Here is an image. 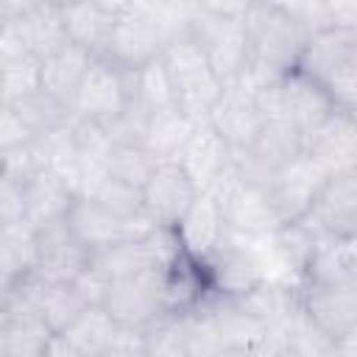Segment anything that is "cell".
I'll list each match as a JSON object with an SVG mask.
<instances>
[{"instance_id": "cell-6", "label": "cell", "mask_w": 357, "mask_h": 357, "mask_svg": "<svg viewBox=\"0 0 357 357\" xmlns=\"http://www.w3.org/2000/svg\"><path fill=\"white\" fill-rule=\"evenodd\" d=\"M165 45H167V22L159 17V11L148 6L126 3L100 56H106L123 70H142L145 64L162 56Z\"/></svg>"}, {"instance_id": "cell-30", "label": "cell", "mask_w": 357, "mask_h": 357, "mask_svg": "<svg viewBox=\"0 0 357 357\" xmlns=\"http://www.w3.org/2000/svg\"><path fill=\"white\" fill-rule=\"evenodd\" d=\"M0 268L3 290L36 273V229L31 223H14L0 229Z\"/></svg>"}, {"instance_id": "cell-26", "label": "cell", "mask_w": 357, "mask_h": 357, "mask_svg": "<svg viewBox=\"0 0 357 357\" xmlns=\"http://www.w3.org/2000/svg\"><path fill=\"white\" fill-rule=\"evenodd\" d=\"M178 231V240L181 245L198 257V259H206L218 251V245L229 237V229H226V218L220 212V204L209 195V192H201L195 206L190 209V215L181 220V226L176 229Z\"/></svg>"}, {"instance_id": "cell-37", "label": "cell", "mask_w": 357, "mask_h": 357, "mask_svg": "<svg viewBox=\"0 0 357 357\" xmlns=\"http://www.w3.org/2000/svg\"><path fill=\"white\" fill-rule=\"evenodd\" d=\"M181 324H184V335H187V346H190L192 357H212L226 349L206 301L201 307H195L192 312L181 315Z\"/></svg>"}, {"instance_id": "cell-14", "label": "cell", "mask_w": 357, "mask_h": 357, "mask_svg": "<svg viewBox=\"0 0 357 357\" xmlns=\"http://www.w3.org/2000/svg\"><path fill=\"white\" fill-rule=\"evenodd\" d=\"M92 251L75 237L67 218L36 229V276L56 284H73L89 265Z\"/></svg>"}, {"instance_id": "cell-33", "label": "cell", "mask_w": 357, "mask_h": 357, "mask_svg": "<svg viewBox=\"0 0 357 357\" xmlns=\"http://www.w3.org/2000/svg\"><path fill=\"white\" fill-rule=\"evenodd\" d=\"M134 98L151 114L165 112V109H176V86H173V78H170L162 56L134 73Z\"/></svg>"}, {"instance_id": "cell-18", "label": "cell", "mask_w": 357, "mask_h": 357, "mask_svg": "<svg viewBox=\"0 0 357 357\" xmlns=\"http://www.w3.org/2000/svg\"><path fill=\"white\" fill-rule=\"evenodd\" d=\"M206 123L229 142V148L237 153V151H245L254 145L257 134L262 131L265 126V114L257 103V95L243 89L240 84H231L223 89L220 100L215 103L212 114L206 117Z\"/></svg>"}, {"instance_id": "cell-21", "label": "cell", "mask_w": 357, "mask_h": 357, "mask_svg": "<svg viewBox=\"0 0 357 357\" xmlns=\"http://www.w3.org/2000/svg\"><path fill=\"white\" fill-rule=\"evenodd\" d=\"M0 81L3 103H14L42 89V59L22 45L14 25H3L0 31Z\"/></svg>"}, {"instance_id": "cell-8", "label": "cell", "mask_w": 357, "mask_h": 357, "mask_svg": "<svg viewBox=\"0 0 357 357\" xmlns=\"http://www.w3.org/2000/svg\"><path fill=\"white\" fill-rule=\"evenodd\" d=\"M259 245H262L259 240H245L229 231V237L218 245V251L204 259L215 293L240 298L265 279H271V268Z\"/></svg>"}, {"instance_id": "cell-28", "label": "cell", "mask_w": 357, "mask_h": 357, "mask_svg": "<svg viewBox=\"0 0 357 357\" xmlns=\"http://www.w3.org/2000/svg\"><path fill=\"white\" fill-rule=\"evenodd\" d=\"M206 307L215 318V326L220 332V340L226 349H248V351H259L262 343L268 340V329L254 318L248 315L237 298L231 296H220V293H212L206 298Z\"/></svg>"}, {"instance_id": "cell-4", "label": "cell", "mask_w": 357, "mask_h": 357, "mask_svg": "<svg viewBox=\"0 0 357 357\" xmlns=\"http://www.w3.org/2000/svg\"><path fill=\"white\" fill-rule=\"evenodd\" d=\"M162 61L176 86V106L184 114H190L195 123H204L212 114L215 103L220 100L226 84L212 70L201 45L190 33V25L184 31H176L167 39L162 50Z\"/></svg>"}, {"instance_id": "cell-9", "label": "cell", "mask_w": 357, "mask_h": 357, "mask_svg": "<svg viewBox=\"0 0 357 357\" xmlns=\"http://www.w3.org/2000/svg\"><path fill=\"white\" fill-rule=\"evenodd\" d=\"M298 307L326 337L337 343L351 329H357V279L301 282Z\"/></svg>"}, {"instance_id": "cell-42", "label": "cell", "mask_w": 357, "mask_h": 357, "mask_svg": "<svg viewBox=\"0 0 357 357\" xmlns=\"http://www.w3.org/2000/svg\"><path fill=\"white\" fill-rule=\"evenodd\" d=\"M36 137L31 134V128L17 117V112L11 106H3V117H0V148L3 151H11V148H20V145H28L33 142Z\"/></svg>"}, {"instance_id": "cell-2", "label": "cell", "mask_w": 357, "mask_h": 357, "mask_svg": "<svg viewBox=\"0 0 357 357\" xmlns=\"http://www.w3.org/2000/svg\"><path fill=\"white\" fill-rule=\"evenodd\" d=\"M296 67L324 86L335 109L357 112V31L351 25L326 22L315 28Z\"/></svg>"}, {"instance_id": "cell-25", "label": "cell", "mask_w": 357, "mask_h": 357, "mask_svg": "<svg viewBox=\"0 0 357 357\" xmlns=\"http://www.w3.org/2000/svg\"><path fill=\"white\" fill-rule=\"evenodd\" d=\"M237 301L248 315H254L265 329H273V332H284L301 310L298 284L282 282V279H265L262 284L240 296Z\"/></svg>"}, {"instance_id": "cell-32", "label": "cell", "mask_w": 357, "mask_h": 357, "mask_svg": "<svg viewBox=\"0 0 357 357\" xmlns=\"http://www.w3.org/2000/svg\"><path fill=\"white\" fill-rule=\"evenodd\" d=\"M61 335H67L86 357H100L117 340L120 326L112 321V315L103 307H86L78 315V321Z\"/></svg>"}, {"instance_id": "cell-3", "label": "cell", "mask_w": 357, "mask_h": 357, "mask_svg": "<svg viewBox=\"0 0 357 357\" xmlns=\"http://www.w3.org/2000/svg\"><path fill=\"white\" fill-rule=\"evenodd\" d=\"M245 6H201L190 14V33L226 86L251 67V45L243 22Z\"/></svg>"}, {"instance_id": "cell-11", "label": "cell", "mask_w": 357, "mask_h": 357, "mask_svg": "<svg viewBox=\"0 0 357 357\" xmlns=\"http://www.w3.org/2000/svg\"><path fill=\"white\" fill-rule=\"evenodd\" d=\"M103 310L112 315V321L120 329L142 332L145 326H151L165 312L162 271H148V273H139V276L112 279Z\"/></svg>"}, {"instance_id": "cell-45", "label": "cell", "mask_w": 357, "mask_h": 357, "mask_svg": "<svg viewBox=\"0 0 357 357\" xmlns=\"http://www.w3.org/2000/svg\"><path fill=\"white\" fill-rule=\"evenodd\" d=\"M337 357H357V329H351L343 340H337Z\"/></svg>"}, {"instance_id": "cell-23", "label": "cell", "mask_w": 357, "mask_h": 357, "mask_svg": "<svg viewBox=\"0 0 357 357\" xmlns=\"http://www.w3.org/2000/svg\"><path fill=\"white\" fill-rule=\"evenodd\" d=\"M17 290H22L28 298H31V304L36 307V312L42 315V321L50 326V332H67L75 321H78V315L86 310V304H84V298L78 296V290L73 287V284H56V282H45V279H39L36 273L33 276H28L25 282H20V284H14ZM14 287H8V290H14Z\"/></svg>"}, {"instance_id": "cell-43", "label": "cell", "mask_w": 357, "mask_h": 357, "mask_svg": "<svg viewBox=\"0 0 357 357\" xmlns=\"http://www.w3.org/2000/svg\"><path fill=\"white\" fill-rule=\"evenodd\" d=\"M100 357H148V354H145V343H142V332L120 329L117 340H114Z\"/></svg>"}, {"instance_id": "cell-15", "label": "cell", "mask_w": 357, "mask_h": 357, "mask_svg": "<svg viewBox=\"0 0 357 357\" xmlns=\"http://www.w3.org/2000/svg\"><path fill=\"white\" fill-rule=\"evenodd\" d=\"M304 153L332 178L357 170V114L335 109L304 134Z\"/></svg>"}, {"instance_id": "cell-1", "label": "cell", "mask_w": 357, "mask_h": 357, "mask_svg": "<svg viewBox=\"0 0 357 357\" xmlns=\"http://www.w3.org/2000/svg\"><path fill=\"white\" fill-rule=\"evenodd\" d=\"M243 22L251 45V67L237 84L248 92H257L298 64L310 31L290 6L276 3H245Z\"/></svg>"}, {"instance_id": "cell-13", "label": "cell", "mask_w": 357, "mask_h": 357, "mask_svg": "<svg viewBox=\"0 0 357 357\" xmlns=\"http://www.w3.org/2000/svg\"><path fill=\"white\" fill-rule=\"evenodd\" d=\"M198 195H201V190L195 187V181L178 162L159 165L142 190L145 215L153 220L156 229L176 231L181 226V220L190 215V209L195 206Z\"/></svg>"}, {"instance_id": "cell-22", "label": "cell", "mask_w": 357, "mask_h": 357, "mask_svg": "<svg viewBox=\"0 0 357 357\" xmlns=\"http://www.w3.org/2000/svg\"><path fill=\"white\" fill-rule=\"evenodd\" d=\"M123 8L126 3H64L61 17L67 25L70 42L100 56L106 50V42Z\"/></svg>"}, {"instance_id": "cell-12", "label": "cell", "mask_w": 357, "mask_h": 357, "mask_svg": "<svg viewBox=\"0 0 357 357\" xmlns=\"http://www.w3.org/2000/svg\"><path fill=\"white\" fill-rule=\"evenodd\" d=\"M326 181H329V176L307 153L298 156L296 162H290L287 167H282L268 187V195H271V204H273L279 220L284 226L307 220L312 215Z\"/></svg>"}, {"instance_id": "cell-44", "label": "cell", "mask_w": 357, "mask_h": 357, "mask_svg": "<svg viewBox=\"0 0 357 357\" xmlns=\"http://www.w3.org/2000/svg\"><path fill=\"white\" fill-rule=\"evenodd\" d=\"M42 357H86L67 335H53L50 340H47V346H45V351H42Z\"/></svg>"}, {"instance_id": "cell-34", "label": "cell", "mask_w": 357, "mask_h": 357, "mask_svg": "<svg viewBox=\"0 0 357 357\" xmlns=\"http://www.w3.org/2000/svg\"><path fill=\"white\" fill-rule=\"evenodd\" d=\"M156 167H159V159L145 145H114L109 156V176L137 190H145Z\"/></svg>"}, {"instance_id": "cell-46", "label": "cell", "mask_w": 357, "mask_h": 357, "mask_svg": "<svg viewBox=\"0 0 357 357\" xmlns=\"http://www.w3.org/2000/svg\"><path fill=\"white\" fill-rule=\"evenodd\" d=\"M212 357H259V354L257 351H248V349H223V351H218Z\"/></svg>"}, {"instance_id": "cell-5", "label": "cell", "mask_w": 357, "mask_h": 357, "mask_svg": "<svg viewBox=\"0 0 357 357\" xmlns=\"http://www.w3.org/2000/svg\"><path fill=\"white\" fill-rule=\"evenodd\" d=\"M209 195L220 204V212L226 218V229L245 240H268L273 237L284 223L279 220L268 190L254 187L243 181L234 167L209 190Z\"/></svg>"}, {"instance_id": "cell-31", "label": "cell", "mask_w": 357, "mask_h": 357, "mask_svg": "<svg viewBox=\"0 0 357 357\" xmlns=\"http://www.w3.org/2000/svg\"><path fill=\"white\" fill-rule=\"evenodd\" d=\"M3 106H11L17 112V117L31 128L33 137H45V134H53L64 126L73 123V109L64 106L61 100L50 98L47 92H33V95H25L14 103H3Z\"/></svg>"}, {"instance_id": "cell-41", "label": "cell", "mask_w": 357, "mask_h": 357, "mask_svg": "<svg viewBox=\"0 0 357 357\" xmlns=\"http://www.w3.org/2000/svg\"><path fill=\"white\" fill-rule=\"evenodd\" d=\"M0 223L14 226V223H28L25 220V187L0 178Z\"/></svg>"}, {"instance_id": "cell-40", "label": "cell", "mask_w": 357, "mask_h": 357, "mask_svg": "<svg viewBox=\"0 0 357 357\" xmlns=\"http://www.w3.org/2000/svg\"><path fill=\"white\" fill-rule=\"evenodd\" d=\"M73 287L78 290V296L84 298L86 307H103L106 296H109V287H112V279L98 268V265H89L75 282Z\"/></svg>"}, {"instance_id": "cell-36", "label": "cell", "mask_w": 357, "mask_h": 357, "mask_svg": "<svg viewBox=\"0 0 357 357\" xmlns=\"http://www.w3.org/2000/svg\"><path fill=\"white\" fill-rule=\"evenodd\" d=\"M284 351L290 357H337V343L326 337L301 310L284 329Z\"/></svg>"}, {"instance_id": "cell-29", "label": "cell", "mask_w": 357, "mask_h": 357, "mask_svg": "<svg viewBox=\"0 0 357 357\" xmlns=\"http://www.w3.org/2000/svg\"><path fill=\"white\" fill-rule=\"evenodd\" d=\"M195 126L198 123L190 114H184L178 106L165 109V112H153L142 145L159 159V165L178 162L190 137H192V131H195Z\"/></svg>"}, {"instance_id": "cell-27", "label": "cell", "mask_w": 357, "mask_h": 357, "mask_svg": "<svg viewBox=\"0 0 357 357\" xmlns=\"http://www.w3.org/2000/svg\"><path fill=\"white\" fill-rule=\"evenodd\" d=\"M75 198H78V192L45 167L39 176H33L25 184V220L33 229L56 223V220L67 218Z\"/></svg>"}, {"instance_id": "cell-24", "label": "cell", "mask_w": 357, "mask_h": 357, "mask_svg": "<svg viewBox=\"0 0 357 357\" xmlns=\"http://www.w3.org/2000/svg\"><path fill=\"white\" fill-rule=\"evenodd\" d=\"M92 61H95V53H89L81 45L67 42L61 50L42 59V92H47L50 98H56L73 109L75 95H78Z\"/></svg>"}, {"instance_id": "cell-20", "label": "cell", "mask_w": 357, "mask_h": 357, "mask_svg": "<svg viewBox=\"0 0 357 357\" xmlns=\"http://www.w3.org/2000/svg\"><path fill=\"white\" fill-rule=\"evenodd\" d=\"M231 159H234V151L229 148V142L204 120L195 126L178 165L190 173V178L201 192H209L231 170Z\"/></svg>"}, {"instance_id": "cell-7", "label": "cell", "mask_w": 357, "mask_h": 357, "mask_svg": "<svg viewBox=\"0 0 357 357\" xmlns=\"http://www.w3.org/2000/svg\"><path fill=\"white\" fill-rule=\"evenodd\" d=\"M134 73L137 70H123L106 56H95L75 95L73 114L84 120H98L103 126L117 120L126 112V106L134 100Z\"/></svg>"}, {"instance_id": "cell-10", "label": "cell", "mask_w": 357, "mask_h": 357, "mask_svg": "<svg viewBox=\"0 0 357 357\" xmlns=\"http://www.w3.org/2000/svg\"><path fill=\"white\" fill-rule=\"evenodd\" d=\"M67 223L75 231V237L92 251L100 254L117 243L134 240V237H145L151 231H156L153 220L142 212L139 218H117L114 212H109L106 206H100L95 198L89 195H78L67 212Z\"/></svg>"}, {"instance_id": "cell-16", "label": "cell", "mask_w": 357, "mask_h": 357, "mask_svg": "<svg viewBox=\"0 0 357 357\" xmlns=\"http://www.w3.org/2000/svg\"><path fill=\"white\" fill-rule=\"evenodd\" d=\"M53 335L22 290H3L0 357H42Z\"/></svg>"}, {"instance_id": "cell-17", "label": "cell", "mask_w": 357, "mask_h": 357, "mask_svg": "<svg viewBox=\"0 0 357 357\" xmlns=\"http://www.w3.org/2000/svg\"><path fill=\"white\" fill-rule=\"evenodd\" d=\"M0 22L14 25L22 45L39 59H47L70 42L61 6L56 3H3Z\"/></svg>"}, {"instance_id": "cell-35", "label": "cell", "mask_w": 357, "mask_h": 357, "mask_svg": "<svg viewBox=\"0 0 357 357\" xmlns=\"http://www.w3.org/2000/svg\"><path fill=\"white\" fill-rule=\"evenodd\" d=\"M142 343L148 357H192L181 315L162 312L151 326L142 329Z\"/></svg>"}, {"instance_id": "cell-38", "label": "cell", "mask_w": 357, "mask_h": 357, "mask_svg": "<svg viewBox=\"0 0 357 357\" xmlns=\"http://www.w3.org/2000/svg\"><path fill=\"white\" fill-rule=\"evenodd\" d=\"M89 198H95L100 206H106L109 212H114L117 218H139L145 212V204H142V190L126 184V181H117L112 176H106L92 192Z\"/></svg>"}, {"instance_id": "cell-39", "label": "cell", "mask_w": 357, "mask_h": 357, "mask_svg": "<svg viewBox=\"0 0 357 357\" xmlns=\"http://www.w3.org/2000/svg\"><path fill=\"white\" fill-rule=\"evenodd\" d=\"M42 170H45V156H42L39 137L33 142H28V145L3 151V156H0V178H6V181H14V184L25 187Z\"/></svg>"}, {"instance_id": "cell-19", "label": "cell", "mask_w": 357, "mask_h": 357, "mask_svg": "<svg viewBox=\"0 0 357 357\" xmlns=\"http://www.w3.org/2000/svg\"><path fill=\"white\" fill-rule=\"evenodd\" d=\"M310 223L343 243L357 240V170L332 176L318 195Z\"/></svg>"}]
</instances>
